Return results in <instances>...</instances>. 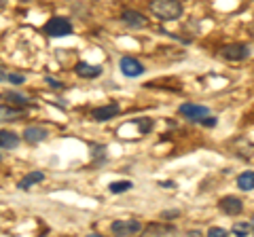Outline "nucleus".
<instances>
[{
    "instance_id": "obj_1",
    "label": "nucleus",
    "mask_w": 254,
    "mask_h": 237,
    "mask_svg": "<svg viewBox=\"0 0 254 237\" xmlns=\"http://www.w3.org/2000/svg\"><path fill=\"white\" fill-rule=\"evenodd\" d=\"M150 11H153L159 19L174 21L182 15V4L178 0H150Z\"/></svg>"
},
{
    "instance_id": "obj_2",
    "label": "nucleus",
    "mask_w": 254,
    "mask_h": 237,
    "mask_svg": "<svg viewBox=\"0 0 254 237\" xmlns=\"http://www.w3.org/2000/svg\"><path fill=\"white\" fill-rule=\"evenodd\" d=\"M180 115L185 118H189V121H195V123H203L208 117H212L210 108L201 106V104H182L180 106Z\"/></svg>"
},
{
    "instance_id": "obj_3",
    "label": "nucleus",
    "mask_w": 254,
    "mask_h": 237,
    "mask_svg": "<svg viewBox=\"0 0 254 237\" xmlns=\"http://www.w3.org/2000/svg\"><path fill=\"white\" fill-rule=\"evenodd\" d=\"M45 32L49 36H55V38L68 36V34H72V23H70L68 19H64V17H51L45 23Z\"/></svg>"
},
{
    "instance_id": "obj_4",
    "label": "nucleus",
    "mask_w": 254,
    "mask_h": 237,
    "mask_svg": "<svg viewBox=\"0 0 254 237\" xmlns=\"http://www.w3.org/2000/svg\"><path fill=\"white\" fill-rule=\"evenodd\" d=\"M220 55L229 61H242L250 55V47L248 45H227L220 49Z\"/></svg>"
},
{
    "instance_id": "obj_5",
    "label": "nucleus",
    "mask_w": 254,
    "mask_h": 237,
    "mask_svg": "<svg viewBox=\"0 0 254 237\" xmlns=\"http://www.w3.org/2000/svg\"><path fill=\"white\" fill-rule=\"evenodd\" d=\"M142 229V225L138 220H115L113 225H110V231L115 235H133L138 233Z\"/></svg>"
},
{
    "instance_id": "obj_6",
    "label": "nucleus",
    "mask_w": 254,
    "mask_h": 237,
    "mask_svg": "<svg viewBox=\"0 0 254 237\" xmlns=\"http://www.w3.org/2000/svg\"><path fill=\"white\" fill-rule=\"evenodd\" d=\"M121 72L125 74V76H129V78H136V76H140L142 72H144V66L140 64L138 59H133V58H121Z\"/></svg>"
},
{
    "instance_id": "obj_7",
    "label": "nucleus",
    "mask_w": 254,
    "mask_h": 237,
    "mask_svg": "<svg viewBox=\"0 0 254 237\" xmlns=\"http://www.w3.org/2000/svg\"><path fill=\"white\" fill-rule=\"evenodd\" d=\"M220 205V210L225 212V214L229 216H235V214H240V212L244 210V203L237 199V197H222V199L218 201Z\"/></svg>"
},
{
    "instance_id": "obj_8",
    "label": "nucleus",
    "mask_w": 254,
    "mask_h": 237,
    "mask_svg": "<svg viewBox=\"0 0 254 237\" xmlns=\"http://www.w3.org/2000/svg\"><path fill=\"white\" fill-rule=\"evenodd\" d=\"M119 104H106V106H100V108H95L91 117L95 118V121H108V118H113L119 115Z\"/></svg>"
},
{
    "instance_id": "obj_9",
    "label": "nucleus",
    "mask_w": 254,
    "mask_h": 237,
    "mask_svg": "<svg viewBox=\"0 0 254 237\" xmlns=\"http://www.w3.org/2000/svg\"><path fill=\"white\" fill-rule=\"evenodd\" d=\"M74 72H76L78 76H81V78H93V76H100V74H102V66L78 61V64L74 66Z\"/></svg>"
},
{
    "instance_id": "obj_10",
    "label": "nucleus",
    "mask_w": 254,
    "mask_h": 237,
    "mask_svg": "<svg viewBox=\"0 0 254 237\" xmlns=\"http://www.w3.org/2000/svg\"><path fill=\"white\" fill-rule=\"evenodd\" d=\"M19 144V136L15 131H9V129H0V148H6V151H11V148H17Z\"/></svg>"
},
{
    "instance_id": "obj_11",
    "label": "nucleus",
    "mask_w": 254,
    "mask_h": 237,
    "mask_svg": "<svg viewBox=\"0 0 254 237\" xmlns=\"http://www.w3.org/2000/svg\"><path fill=\"white\" fill-rule=\"evenodd\" d=\"M123 21L129 28H144L146 26V17L144 15H140L138 11H125L123 13Z\"/></svg>"
},
{
    "instance_id": "obj_12",
    "label": "nucleus",
    "mask_w": 254,
    "mask_h": 237,
    "mask_svg": "<svg viewBox=\"0 0 254 237\" xmlns=\"http://www.w3.org/2000/svg\"><path fill=\"white\" fill-rule=\"evenodd\" d=\"M23 138H26V142L36 144V142H43L47 138V129H43V127H28L26 131H23Z\"/></svg>"
},
{
    "instance_id": "obj_13",
    "label": "nucleus",
    "mask_w": 254,
    "mask_h": 237,
    "mask_svg": "<svg viewBox=\"0 0 254 237\" xmlns=\"http://www.w3.org/2000/svg\"><path fill=\"white\" fill-rule=\"evenodd\" d=\"M23 117L21 108H13V106H0V121H15V118Z\"/></svg>"
},
{
    "instance_id": "obj_14",
    "label": "nucleus",
    "mask_w": 254,
    "mask_h": 237,
    "mask_svg": "<svg viewBox=\"0 0 254 237\" xmlns=\"http://www.w3.org/2000/svg\"><path fill=\"white\" fill-rule=\"evenodd\" d=\"M237 186L242 191H254V172H244L237 176Z\"/></svg>"
},
{
    "instance_id": "obj_15",
    "label": "nucleus",
    "mask_w": 254,
    "mask_h": 237,
    "mask_svg": "<svg viewBox=\"0 0 254 237\" xmlns=\"http://www.w3.org/2000/svg\"><path fill=\"white\" fill-rule=\"evenodd\" d=\"M43 180H45V174L43 172H30L28 176L19 182V188H30V186H34L38 182H43Z\"/></svg>"
},
{
    "instance_id": "obj_16",
    "label": "nucleus",
    "mask_w": 254,
    "mask_h": 237,
    "mask_svg": "<svg viewBox=\"0 0 254 237\" xmlns=\"http://www.w3.org/2000/svg\"><path fill=\"white\" fill-rule=\"evenodd\" d=\"M133 184L129 182V180H119V182H113V184H110V193H125V191H129V188H131Z\"/></svg>"
},
{
    "instance_id": "obj_17",
    "label": "nucleus",
    "mask_w": 254,
    "mask_h": 237,
    "mask_svg": "<svg viewBox=\"0 0 254 237\" xmlns=\"http://www.w3.org/2000/svg\"><path fill=\"white\" fill-rule=\"evenodd\" d=\"M231 233H233V235H248V233H250V225H246V223H237V225H233Z\"/></svg>"
},
{
    "instance_id": "obj_18",
    "label": "nucleus",
    "mask_w": 254,
    "mask_h": 237,
    "mask_svg": "<svg viewBox=\"0 0 254 237\" xmlns=\"http://www.w3.org/2000/svg\"><path fill=\"white\" fill-rule=\"evenodd\" d=\"M0 81H6V83H13V85H21L23 76L21 74H0Z\"/></svg>"
},
{
    "instance_id": "obj_19",
    "label": "nucleus",
    "mask_w": 254,
    "mask_h": 237,
    "mask_svg": "<svg viewBox=\"0 0 254 237\" xmlns=\"http://www.w3.org/2000/svg\"><path fill=\"white\" fill-rule=\"evenodd\" d=\"M6 98L13 100V102H17V104H28V102H30L28 96H21V93H15V91H9V93H6Z\"/></svg>"
},
{
    "instance_id": "obj_20",
    "label": "nucleus",
    "mask_w": 254,
    "mask_h": 237,
    "mask_svg": "<svg viewBox=\"0 0 254 237\" xmlns=\"http://www.w3.org/2000/svg\"><path fill=\"white\" fill-rule=\"evenodd\" d=\"M208 235H212V237H225V235H229V231H225V229H220V227H212L208 231Z\"/></svg>"
},
{
    "instance_id": "obj_21",
    "label": "nucleus",
    "mask_w": 254,
    "mask_h": 237,
    "mask_svg": "<svg viewBox=\"0 0 254 237\" xmlns=\"http://www.w3.org/2000/svg\"><path fill=\"white\" fill-rule=\"evenodd\" d=\"M47 83H49L53 89H60V87H62V83H60V81H55V78H51V76H47Z\"/></svg>"
},
{
    "instance_id": "obj_22",
    "label": "nucleus",
    "mask_w": 254,
    "mask_h": 237,
    "mask_svg": "<svg viewBox=\"0 0 254 237\" xmlns=\"http://www.w3.org/2000/svg\"><path fill=\"white\" fill-rule=\"evenodd\" d=\"M161 216H163V218H170V216H178V210H172V212H163Z\"/></svg>"
},
{
    "instance_id": "obj_23",
    "label": "nucleus",
    "mask_w": 254,
    "mask_h": 237,
    "mask_svg": "<svg viewBox=\"0 0 254 237\" xmlns=\"http://www.w3.org/2000/svg\"><path fill=\"white\" fill-rule=\"evenodd\" d=\"M159 184H161V186H165V188H174V186H176V184L172 182V180H165V182H159Z\"/></svg>"
},
{
    "instance_id": "obj_24",
    "label": "nucleus",
    "mask_w": 254,
    "mask_h": 237,
    "mask_svg": "<svg viewBox=\"0 0 254 237\" xmlns=\"http://www.w3.org/2000/svg\"><path fill=\"white\" fill-rule=\"evenodd\" d=\"M6 4V0H0V6H4Z\"/></svg>"
},
{
    "instance_id": "obj_25",
    "label": "nucleus",
    "mask_w": 254,
    "mask_h": 237,
    "mask_svg": "<svg viewBox=\"0 0 254 237\" xmlns=\"http://www.w3.org/2000/svg\"><path fill=\"white\" fill-rule=\"evenodd\" d=\"M250 229H252V231H254V218H252V227H250Z\"/></svg>"
}]
</instances>
